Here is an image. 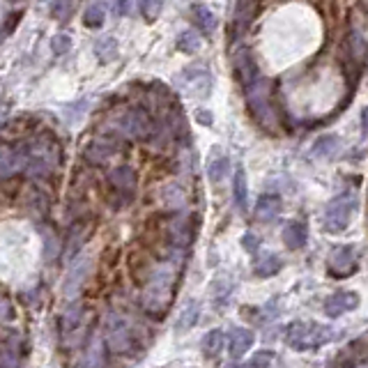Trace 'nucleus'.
Here are the masks:
<instances>
[{
	"mask_svg": "<svg viewBox=\"0 0 368 368\" xmlns=\"http://www.w3.org/2000/svg\"><path fill=\"white\" fill-rule=\"evenodd\" d=\"M246 101H249V111L256 117V122L272 131L277 127V117H274V108L270 104V83L265 78H258L253 85L246 88Z\"/></svg>",
	"mask_w": 368,
	"mask_h": 368,
	"instance_id": "5",
	"label": "nucleus"
},
{
	"mask_svg": "<svg viewBox=\"0 0 368 368\" xmlns=\"http://www.w3.org/2000/svg\"><path fill=\"white\" fill-rule=\"evenodd\" d=\"M104 346L115 355H131L136 350V327L120 313H108L104 320Z\"/></svg>",
	"mask_w": 368,
	"mask_h": 368,
	"instance_id": "3",
	"label": "nucleus"
},
{
	"mask_svg": "<svg viewBox=\"0 0 368 368\" xmlns=\"http://www.w3.org/2000/svg\"><path fill=\"white\" fill-rule=\"evenodd\" d=\"M12 3H17V0H12Z\"/></svg>",
	"mask_w": 368,
	"mask_h": 368,
	"instance_id": "44",
	"label": "nucleus"
},
{
	"mask_svg": "<svg viewBox=\"0 0 368 368\" xmlns=\"http://www.w3.org/2000/svg\"><path fill=\"white\" fill-rule=\"evenodd\" d=\"M233 198H235V207H237L240 212H246V207H249V184H246V170L242 166L235 170V177H233Z\"/></svg>",
	"mask_w": 368,
	"mask_h": 368,
	"instance_id": "22",
	"label": "nucleus"
},
{
	"mask_svg": "<svg viewBox=\"0 0 368 368\" xmlns=\"http://www.w3.org/2000/svg\"><path fill=\"white\" fill-rule=\"evenodd\" d=\"M359 307V295L352 290H339L327 297L325 302V313L327 318H341L343 313H350Z\"/></svg>",
	"mask_w": 368,
	"mask_h": 368,
	"instance_id": "11",
	"label": "nucleus"
},
{
	"mask_svg": "<svg viewBox=\"0 0 368 368\" xmlns=\"http://www.w3.org/2000/svg\"><path fill=\"white\" fill-rule=\"evenodd\" d=\"M355 258L357 251L355 246H341L330 256V272L334 277H348V274L355 270Z\"/></svg>",
	"mask_w": 368,
	"mask_h": 368,
	"instance_id": "15",
	"label": "nucleus"
},
{
	"mask_svg": "<svg viewBox=\"0 0 368 368\" xmlns=\"http://www.w3.org/2000/svg\"><path fill=\"white\" fill-rule=\"evenodd\" d=\"M223 346H226V334H223V330H212V332H207L205 336H203V341H200L203 355L209 357V359H214V357L221 355Z\"/></svg>",
	"mask_w": 368,
	"mask_h": 368,
	"instance_id": "26",
	"label": "nucleus"
},
{
	"mask_svg": "<svg viewBox=\"0 0 368 368\" xmlns=\"http://www.w3.org/2000/svg\"><path fill=\"white\" fill-rule=\"evenodd\" d=\"M72 49V35L67 33H58L56 37H51V51L56 53V56H65Z\"/></svg>",
	"mask_w": 368,
	"mask_h": 368,
	"instance_id": "35",
	"label": "nucleus"
},
{
	"mask_svg": "<svg viewBox=\"0 0 368 368\" xmlns=\"http://www.w3.org/2000/svg\"><path fill=\"white\" fill-rule=\"evenodd\" d=\"M177 284V272L175 265L161 263L145 277L143 293H140V307L150 316H166L170 304H173Z\"/></svg>",
	"mask_w": 368,
	"mask_h": 368,
	"instance_id": "1",
	"label": "nucleus"
},
{
	"mask_svg": "<svg viewBox=\"0 0 368 368\" xmlns=\"http://www.w3.org/2000/svg\"><path fill=\"white\" fill-rule=\"evenodd\" d=\"M106 21V7L101 0H95V3H90L85 7L83 12V26L85 28H101Z\"/></svg>",
	"mask_w": 368,
	"mask_h": 368,
	"instance_id": "29",
	"label": "nucleus"
},
{
	"mask_svg": "<svg viewBox=\"0 0 368 368\" xmlns=\"http://www.w3.org/2000/svg\"><path fill=\"white\" fill-rule=\"evenodd\" d=\"M177 88L189 97L205 99L209 97V92H212V74H209V69L203 65L184 67L177 76Z\"/></svg>",
	"mask_w": 368,
	"mask_h": 368,
	"instance_id": "6",
	"label": "nucleus"
},
{
	"mask_svg": "<svg viewBox=\"0 0 368 368\" xmlns=\"http://www.w3.org/2000/svg\"><path fill=\"white\" fill-rule=\"evenodd\" d=\"M74 12V0H51L49 14L56 21H67Z\"/></svg>",
	"mask_w": 368,
	"mask_h": 368,
	"instance_id": "32",
	"label": "nucleus"
},
{
	"mask_svg": "<svg viewBox=\"0 0 368 368\" xmlns=\"http://www.w3.org/2000/svg\"><path fill=\"white\" fill-rule=\"evenodd\" d=\"M28 161V152L26 145H17V147H0V177H12L17 175L19 170L26 168Z\"/></svg>",
	"mask_w": 368,
	"mask_h": 368,
	"instance_id": "9",
	"label": "nucleus"
},
{
	"mask_svg": "<svg viewBox=\"0 0 368 368\" xmlns=\"http://www.w3.org/2000/svg\"><path fill=\"white\" fill-rule=\"evenodd\" d=\"M341 150V138L336 134H325L316 138V143L311 147V154L316 156V159H332V156Z\"/></svg>",
	"mask_w": 368,
	"mask_h": 368,
	"instance_id": "23",
	"label": "nucleus"
},
{
	"mask_svg": "<svg viewBox=\"0 0 368 368\" xmlns=\"http://www.w3.org/2000/svg\"><path fill=\"white\" fill-rule=\"evenodd\" d=\"M235 72H237L240 83L244 85V88L253 85L258 78H260L258 76V65H256V60L251 56V51L240 49L237 53H235Z\"/></svg>",
	"mask_w": 368,
	"mask_h": 368,
	"instance_id": "14",
	"label": "nucleus"
},
{
	"mask_svg": "<svg viewBox=\"0 0 368 368\" xmlns=\"http://www.w3.org/2000/svg\"><path fill=\"white\" fill-rule=\"evenodd\" d=\"M281 270V258L277 253H260V258L253 265V274L260 279H270Z\"/></svg>",
	"mask_w": 368,
	"mask_h": 368,
	"instance_id": "27",
	"label": "nucleus"
},
{
	"mask_svg": "<svg viewBox=\"0 0 368 368\" xmlns=\"http://www.w3.org/2000/svg\"><path fill=\"white\" fill-rule=\"evenodd\" d=\"M17 318V309H14L12 300H7L5 295H0V320L3 323H10V320Z\"/></svg>",
	"mask_w": 368,
	"mask_h": 368,
	"instance_id": "37",
	"label": "nucleus"
},
{
	"mask_svg": "<svg viewBox=\"0 0 368 368\" xmlns=\"http://www.w3.org/2000/svg\"><path fill=\"white\" fill-rule=\"evenodd\" d=\"M198 318H200V307H198V302H196V300H186L184 307H182V311H179L177 323H175V332H177V334H184V332L193 330L196 323H198Z\"/></svg>",
	"mask_w": 368,
	"mask_h": 368,
	"instance_id": "21",
	"label": "nucleus"
},
{
	"mask_svg": "<svg viewBox=\"0 0 368 368\" xmlns=\"http://www.w3.org/2000/svg\"><path fill=\"white\" fill-rule=\"evenodd\" d=\"M193 23H196V28H198V33H203V35H212L216 30V26H219L214 12L207 10L205 5L193 7Z\"/></svg>",
	"mask_w": 368,
	"mask_h": 368,
	"instance_id": "25",
	"label": "nucleus"
},
{
	"mask_svg": "<svg viewBox=\"0 0 368 368\" xmlns=\"http://www.w3.org/2000/svg\"><path fill=\"white\" fill-rule=\"evenodd\" d=\"M88 274H90V258H78L72 267H69L65 277V286H62V293H65L67 300H74L81 293V288L88 281Z\"/></svg>",
	"mask_w": 368,
	"mask_h": 368,
	"instance_id": "10",
	"label": "nucleus"
},
{
	"mask_svg": "<svg viewBox=\"0 0 368 368\" xmlns=\"http://www.w3.org/2000/svg\"><path fill=\"white\" fill-rule=\"evenodd\" d=\"M81 323H83V304H72L60 320L62 334H74L81 327Z\"/></svg>",
	"mask_w": 368,
	"mask_h": 368,
	"instance_id": "31",
	"label": "nucleus"
},
{
	"mask_svg": "<svg viewBox=\"0 0 368 368\" xmlns=\"http://www.w3.org/2000/svg\"><path fill=\"white\" fill-rule=\"evenodd\" d=\"M108 182L115 189V193H120V200L117 205H124L134 198L136 193V184H138V177H136V170L131 166H117L108 173Z\"/></svg>",
	"mask_w": 368,
	"mask_h": 368,
	"instance_id": "8",
	"label": "nucleus"
},
{
	"mask_svg": "<svg viewBox=\"0 0 368 368\" xmlns=\"http://www.w3.org/2000/svg\"><path fill=\"white\" fill-rule=\"evenodd\" d=\"M177 51H182L186 53V56H193V53H198L200 51V46H203V37L198 30H182V33L177 35Z\"/></svg>",
	"mask_w": 368,
	"mask_h": 368,
	"instance_id": "28",
	"label": "nucleus"
},
{
	"mask_svg": "<svg viewBox=\"0 0 368 368\" xmlns=\"http://www.w3.org/2000/svg\"><path fill=\"white\" fill-rule=\"evenodd\" d=\"M281 212V198L277 193H263L256 203V219L263 223H270Z\"/></svg>",
	"mask_w": 368,
	"mask_h": 368,
	"instance_id": "18",
	"label": "nucleus"
},
{
	"mask_svg": "<svg viewBox=\"0 0 368 368\" xmlns=\"http://www.w3.org/2000/svg\"><path fill=\"white\" fill-rule=\"evenodd\" d=\"M111 131L122 138H138L145 140L154 134V122L147 115L145 108H124V111L115 113L111 120ZM111 134V136H113Z\"/></svg>",
	"mask_w": 368,
	"mask_h": 368,
	"instance_id": "4",
	"label": "nucleus"
},
{
	"mask_svg": "<svg viewBox=\"0 0 368 368\" xmlns=\"http://www.w3.org/2000/svg\"><path fill=\"white\" fill-rule=\"evenodd\" d=\"M309 242V228L304 221H288L286 228H284V244L288 249H302L307 246Z\"/></svg>",
	"mask_w": 368,
	"mask_h": 368,
	"instance_id": "20",
	"label": "nucleus"
},
{
	"mask_svg": "<svg viewBox=\"0 0 368 368\" xmlns=\"http://www.w3.org/2000/svg\"><path fill=\"white\" fill-rule=\"evenodd\" d=\"M334 339V330L313 320H297L286 330V343L297 352H311L327 346Z\"/></svg>",
	"mask_w": 368,
	"mask_h": 368,
	"instance_id": "2",
	"label": "nucleus"
},
{
	"mask_svg": "<svg viewBox=\"0 0 368 368\" xmlns=\"http://www.w3.org/2000/svg\"><path fill=\"white\" fill-rule=\"evenodd\" d=\"M104 364H106V346L101 341V336H92L88 348L78 357L74 368H104Z\"/></svg>",
	"mask_w": 368,
	"mask_h": 368,
	"instance_id": "13",
	"label": "nucleus"
},
{
	"mask_svg": "<svg viewBox=\"0 0 368 368\" xmlns=\"http://www.w3.org/2000/svg\"><path fill=\"white\" fill-rule=\"evenodd\" d=\"M357 209V198L352 193H341L325 209V228L330 233H343L350 226Z\"/></svg>",
	"mask_w": 368,
	"mask_h": 368,
	"instance_id": "7",
	"label": "nucleus"
},
{
	"mask_svg": "<svg viewBox=\"0 0 368 368\" xmlns=\"http://www.w3.org/2000/svg\"><path fill=\"white\" fill-rule=\"evenodd\" d=\"M83 154L92 163H106L113 154H117V140L115 136H99L85 145Z\"/></svg>",
	"mask_w": 368,
	"mask_h": 368,
	"instance_id": "12",
	"label": "nucleus"
},
{
	"mask_svg": "<svg viewBox=\"0 0 368 368\" xmlns=\"http://www.w3.org/2000/svg\"><path fill=\"white\" fill-rule=\"evenodd\" d=\"M85 235H88V230H85L83 223H74L72 226V235H69V246H67V258H74L76 256L78 249L83 246Z\"/></svg>",
	"mask_w": 368,
	"mask_h": 368,
	"instance_id": "33",
	"label": "nucleus"
},
{
	"mask_svg": "<svg viewBox=\"0 0 368 368\" xmlns=\"http://www.w3.org/2000/svg\"><path fill=\"white\" fill-rule=\"evenodd\" d=\"M117 53H120V46H117V39L113 35H104L95 42V56L101 65L113 62L117 58Z\"/></svg>",
	"mask_w": 368,
	"mask_h": 368,
	"instance_id": "24",
	"label": "nucleus"
},
{
	"mask_svg": "<svg viewBox=\"0 0 368 368\" xmlns=\"http://www.w3.org/2000/svg\"><path fill=\"white\" fill-rule=\"evenodd\" d=\"M156 196H159V203L163 207L168 209H182L184 203H186V196H184V189L179 186L177 182H168L159 186V191H156Z\"/></svg>",
	"mask_w": 368,
	"mask_h": 368,
	"instance_id": "19",
	"label": "nucleus"
},
{
	"mask_svg": "<svg viewBox=\"0 0 368 368\" xmlns=\"http://www.w3.org/2000/svg\"><path fill=\"white\" fill-rule=\"evenodd\" d=\"M228 170H230V159H228V156H226V154L212 156V161H209V166H207L209 182H212V184L223 182V177L228 175Z\"/></svg>",
	"mask_w": 368,
	"mask_h": 368,
	"instance_id": "30",
	"label": "nucleus"
},
{
	"mask_svg": "<svg viewBox=\"0 0 368 368\" xmlns=\"http://www.w3.org/2000/svg\"><path fill=\"white\" fill-rule=\"evenodd\" d=\"M362 131H364V136H368V106L362 111Z\"/></svg>",
	"mask_w": 368,
	"mask_h": 368,
	"instance_id": "43",
	"label": "nucleus"
},
{
	"mask_svg": "<svg viewBox=\"0 0 368 368\" xmlns=\"http://www.w3.org/2000/svg\"><path fill=\"white\" fill-rule=\"evenodd\" d=\"M193 216H179L177 221L170 226V242L177 249H186L193 242L196 235V226H193Z\"/></svg>",
	"mask_w": 368,
	"mask_h": 368,
	"instance_id": "16",
	"label": "nucleus"
},
{
	"mask_svg": "<svg viewBox=\"0 0 368 368\" xmlns=\"http://www.w3.org/2000/svg\"><path fill=\"white\" fill-rule=\"evenodd\" d=\"M253 341H256V336L251 330H246V327H235V330L230 332V339H228L230 357L233 359L244 357L246 352L253 348Z\"/></svg>",
	"mask_w": 368,
	"mask_h": 368,
	"instance_id": "17",
	"label": "nucleus"
},
{
	"mask_svg": "<svg viewBox=\"0 0 368 368\" xmlns=\"http://www.w3.org/2000/svg\"><path fill=\"white\" fill-rule=\"evenodd\" d=\"M230 284H228V281H226V279H219L216 281V284H214V288H212V293H214V297H216V300L219 302H226V297H228L230 295ZM214 300V302H216Z\"/></svg>",
	"mask_w": 368,
	"mask_h": 368,
	"instance_id": "38",
	"label": "nucleus"
},
{
	"mask_svg": "<svg viewBox=\"0 0 368 368\" xmlns=\"http://www.w3.org/2000/svg\"><path fill=\"white\" fill-rule=\"evenodd\" d=\"M196 120L203 122V124H212V115H209V111H196Z\"/></svg>",
	"mask_w": 368,
	"mask_h": 368,
	"instance_id": "42",
	"label": "nucleus"
},
{
	"mask_svg": "<svg viewBox=\"0 0 368 368\" xmlns=\"http://www.w3.org/2000/svg\"><path fill=\"white\" fill-rule=\"evenodd\" d=\"M270 362H272V352H258L253 362H249L244 366H235V368H267Z\"/></svg>",
	"mask_w": 368,
	"mask_h": 368,
	"instance_id": "39",
	"label": "nucleus"
},
{
	"mask_svg": "<svg viewBox=\"0 0 368 368\" xmlns=\"http://www.w3.org/2000/svg\"><path fill=\"white\" fill-rule=\"evenodd\" d=\"M253 7H256V0H237V7H235V21L244 26L249 17L253 14Z\"/></svg>",
	"mask_w": 368,
	"mask_h": 368,
	"instance_id": "36",
	"label": "nucleus"
},
{
	"mask_svg": "<svg viewBox=\"0 0 368 368\" xmlns=\"http://www.w3.org/2000/svg\"><path fill=\"white\" fill-rule=\"evenodd\" d=\"M163 10V0H140V14L147 23H154Z\"/></svg>",
	"mask_w": 368,
	"mask_h": 368,
	"instance_id": "34",
	"label": "nucleus"
},
{
	"mask_svg": "<svg viewBox=\"0 0 368 368\" xmlns=\"http://www.w3.org/2000/svg\"><path fill=\"white\" fill-rule=\"evenodd\" d=\"M111 3H113V10H115L117 17H124V14H127V10H129V0H111Z\"/></svg>",
	"mask_w": 368,
	"mask_h": 368,
	"instance_id": "41",
	"label": "nucleus"
},
{
	"mask_svg": "<svg viewBox=\"0 0 368 368\" xmlns=\"http://www.w3.org/2000/svg\"><path fill=\"white\" fill-rule=\"evenodd\" d=\"M242 244H244V249L249 253H256L258 249H260V240H258L253 233H246L244 237H242Z\"/></svg>",
	"mask_w": 368,
	"mask_h": 368,
	"instance_id": "40",
	"label": "nucleus"
}]
</instances>
